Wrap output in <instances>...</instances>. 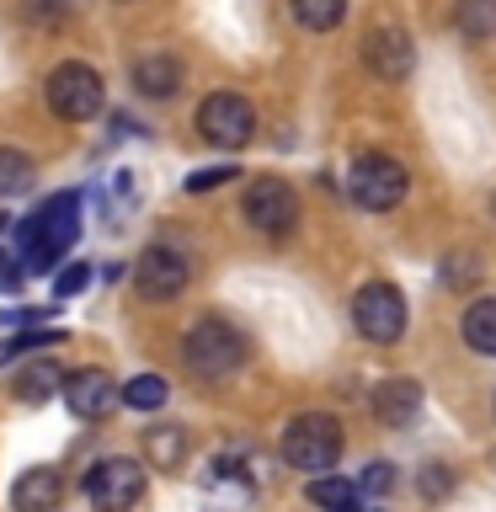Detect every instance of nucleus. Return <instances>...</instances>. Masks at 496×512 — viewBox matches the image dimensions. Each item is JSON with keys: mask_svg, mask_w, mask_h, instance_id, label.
<instances>
[{"mask_svg": "<svg viewBox=\"0 0 496 512\" xmlns=\"http://www.w3.org/2000/svg\"><path fill=\"white\" fill-rule=\"evenodd\" d=\"M80 235V192H54L38 214L22 219L16 230V256H22L27 272H54L64 256H70Z\"/></svg>", "mask_w": 496, "mask_h": 512, "instance_id": "nucleus-1", "label": "nucleus"}, {"mask_svg": "<svg viewBox=\"0 0 496 512\" xmlns=\"http://www.w3.org/2000/svg\"><path fill=\"white\" fill-rule=\"evenodd\" d=\"M294 16L310 32H331L347 16V0H294Z\"/></svg>", "mask_w": 496, "mask_h": 512, "instance_id": "nucleus-23", "label": "nucleus"}, {"mask_svg": "<svg viewBox=\"0 0 496 512\" xmlns=\"http://www.w3.org/2000/svg\"><path fill=\"white\" fill-rule=\"evenodd\" d=\"M118 400H123V390L112 384L107 368H75V374H64V406L80 422H107Z\"/></svg>", "mask_w": 496, "mask_h": 512, "instance_id": "nucleus-10", "label": "nucleus"}, {"mask_svg": "<svg viewBox=\"0 0 496 512\" xmlns=\"http://www.w3.org/2000/svg\"><path fill=\"white\" fill-rule=\"evenodd\" d=\"M246 219H251V230H262V235H288V230H294V219H299L294 187L278 182V176L251 182L246 187Z\"/></svg>", "mask_w": 496, "mask_h": 512, "instance_id": "nucleus-9", "label": "nucleus"}, {"mask_svg": "<svg viewBox=\"0 0 496 512\" xmlns=\"http://www.w3.org/2000/svg\"><path fill=\"white\" fill-rule=\"evenodd\" d=\"M22 278H27V267H22V256L0 246V294H22Z\"/></svg>", "mask_w": 496, "mask_h": 512, "instance_id": "nucleus-24", "label": "nucleus"}, {"mask_svg": "<svg viewBox=\"0 0 496 512\" xmlns=\"http://www.w3.org/2000/svg\"><path fill=\"white\" fill-rule=\"evenodd\" d=\"M416 411H422V384L416 379H384L374 390V416L384 427H411Z\"/></svg>", "mask_w": 496, "mask_h": 512, "instance_id": "nucleus-14", "label": "nucleus"}, {"mask_svg": "<svg viewBox=\"0 0 496 512\" xmlns=\"http://www.w3.org/2000/svg\"><path fill=\"white\" fill-rule=\"evenodd\" d=\"M166 395H171V384L160 379V374H134V379L123 384V400L134 411H160V406H166Z\"/></svg>", "mask_w": 496, "mask_h": 512, "instance_id": "nucleus-21", "label": "nucleus"}, {"mask_svg": "<svg viewBox=\"0 0 496 512\" xmlns=\"http://www.w3.org/2000/svg\"><path fill=\"white\" fill-rule=\"evenodd\" d=\"M422 486H427L432 496H438V491L448 486V475H443V464H427V475H422Z\"/></svg>", "mask_w": 496, "mask_h": 512, "instance_id": "nucleus-28", "label": "nucleus"}, {"mask_svg": "<svg viewBox=\"0 0 496 512\" xmlns=\"http://www.w3.org/2000/svg\"><path fill=\"white\" fill-rule=\"evenodd\" d=\"M283 459L294 464V470H310V475L336 470V459H342V422L326 411L294 416V422L283 427Z\"/></svg>", "mask_w": 496, "mask_h": 512, "instance_id": "nucleus-2", "label": "nucleus"}, {"mask_svg": "<svg viewBox=\"0 0 496 512\" xmlns=\"http://www.w3.org/2000/svg\"><path fill=\"white\" fill-rule=\"evenodd\" d=\"M310 502H315L320 512H358V486L326 470V475L310 480Z\"/></svg>", "mask_w": 496, "mask_h": 512, "instance_id": "nucleus-18", "label": "nucleus"}, {"mask_svg": "<svg viewBox=\"0 0 496 512\" xmlns=\"http://www.w3.org/2000/svg\"><path fill=\"white\" fill-rule=\"evenodd\" d=\"M347 192L352 203L368 208V214H390V208L406 198V171L390 155H358L347 171Z\"/></svg>", "mask_w": 496, "mask_h": 512, "instance_id": "nucleus-5", "label": "nucleus"}, {"mask_svg": "<svg viewBox=\"0 0 496 512\" xmlns=\"http://www.w3.org/2000/svg\"><path fill=\"white\" fill-rule=\"evenodd\" d=\"M395 486V470H390V464H368V470H363V480H358V491H374V496H384V491H390Z\"/></svg>", "mask_w": 496, "mask_h": 512, "instance_id": "nucleus-25", "label": "nucleus"}, {"mask_svg": "<svg viewBox=\"0 0 496 512\" xmlns=\"http://www.w3.org/2000/svg\"><path fill=\"white\" fill-rule=\"evenodd\" d=\"M198 128H203L208 144H219V150H240V144L251 139V128H256V112H251L246 96L214 91V96L198 107Z\"/></svg>", "mask_w": 496, "mask_h": 512, "instance_id": "nucleus-8", "label": "nucleus"}, {"mask_svg": "<svg viewBox=\"0 0 496 512\" xmlns=\"http://www.w3.org/2000/svg\"><path fill=\"white\" fill-rule=\"evenodd\" d=\"M38 182V166H32L27 150H0V198H22Z\"/></svg>", "mask_w": 496, "mask_h": 512, "instance_id": "nucleus-20", "label": "nucleus"}, {"mask_svg": "<svg viewBox=\"0 0 496 512\" xmlns=\"http://www.w3.org/2000/svg\"><path fill=\"white\" fill-rule=\"evenodd\" d=\"M86 283H91V267H64V272H59V283H54V294H59V299H70V294H80Z\"/></svg>", "mask_w": 496, "mask_h": 512, "instance_id": "nucleus-27", "label": "nucleus"}, {"mask_svg": "<svg viewBox=\"0 0 496 512\" xmlns=\"http://www.w3.org/2000/svg\"><path fill=\"white\" fill-rule=\"evenodd\" d=\"M491 214H496V192H491Z\"/></svg>", "mask_w": 496, "mask_h": 512, "instance_id": "nucleus-29", "label": "nucleus"}, {"mask_svg": "<svg viewBox=\"0 0 496 512\" xmlns=\"http://www.w3.org/2000/svg\"><path fill=\"white\" fill-rule=\"evenodd\" d=\"M86 502L96 512H134V502L144 496V464L139 459H102L86 470Z\"/></svg>", "mask_w": 496, "mask_h": 512, "instance_id": "nucleus-7", "label": "nucleus"}, {"mask_svg": "<svg viewBox=\"0 0 496 512\" xmlns=\"http://www.w3.org/2000/svg\"><path fill=\"white\" fill-rule=\"evenodd\" d=\"M43 91H48V107H54L64 123H91L96 112H102V75H96L91 64H80V59L59 64Z\"/></svg>", "mask_w": 496, "mask_h": 512, "instance_id": "nucleus-6", "label": "nucleus"}, {"mask_svg": "<svg viewBox=\"0 0 496 512\" xmlns=\"http://www.w3.org/2000/svg\"><path fill=\"white\" fill-rule=\"evenodd\" d=\"M352 326H358L363 342L395 347L406 336V299H400L395 283H363L352 294Z\"/></svg>", "mask_w": 496, "mask_h": 512, "instance_id": "nucleus-4", "label": "nucleus"}, {"mask_svg": "<svg viewBox=\"0 0 496 512\" xmlns=\"http://www.w3.org/2000/svg\"><path fill=\"white\" fill-rule=\"evenodd\" d=\"M459 32L464 38H491L496 32V0H459Z\"/></svg>", "mask_w": 496, "mask_h": 512, "instance_id": "nucleus-22", "label": "nucleus"}, {"mask_svg": "<svg viewBox=\"0 0 496 512\" xmlns=\"http://www.w3.org/2000/svg\"><path fill=\"white\" fill-rule=\"evenodd\" d=\"M464 342L480 358H496V299H475L464 310Z\"/></svg>", "mask_w": 496, "mask_h": 512, "instance_id": "nucleus-17", "label": "nucleus"}, {"mask_svg": "<svg viewBox=\"0 0 496 512\" xmlns=\"http://www.w3.org/2000/svg\"><path fill=\"white\" fill-rule=\"evenodd\" d=\"M64 390V368L54 363V358H38V363H27L22 374H16V384H11V395L22 400V406H43L48 395H59Z\"/></svg>", "mask_w": 496, "mask_h": 512, "instance_id": "nucleus-15", "label": "nucleus"}, {"mask_svg": "<svg viewBox=\"0 0 496 512\" xmlns=\"http://www.w3.org/2000/svg\"><path fill=\"white\" fill-rule=\"evenodd\" d=\"M134 86L139 96H171L182 86V64H176V54H144L134 64Z\"/></svg>", "mask_w": 496, "mask_h": 512, "instance_id": "nucleus-16", "label": "nucleus"}, {"mask_svg": "<svg viewBox=\"0 0 496 512\" xmlns=\"http://www.w3.org/2000/svg\"><path fill=\"white\" fill-rule=\"evenodd\" d=\"M235 166H203V171H192L187 176V192H208V187H219V182H230Z\"/></svg>", "mask_w": 496, "mask_h": 512, "instance_id": "nucleus-26", "label": "nucleus"}, {"mask_svg": "<svg viewBox=\"0 0 496 512\" xmlns=\"http://www.w3.org/2000/svg\"><path fill=\"white\" fill-rule=\"evenodd\" d=\"M59 496H64L59 470H48V464H32V470L16 475L11 507H16V512H59Z\"/></svg>", "mask_w": 496, "mask_h": 512, "instance_id": "nucleus-13", "label": "nucleus"}, {"mask_svg": "<svg viewBox=\"0 0 496 512\" xmlns=\"http://www.w3.org/2000/svg\"><path fill=\"white\" fill-rule=\"evenodd\" d=\"M134 288L144 299H155V304L176 299L187 288V256L171 251V246H150L139 256V267H134Z\"/></svg>", "mask_w": 496, "mask_h": 512, "instance_id": "nucleus-11", "label": "nucleus"}, {"mask_svg": "<svg viewBox=\"0 0 496 512\" xmlns=\"http://www.w3.org/2000/svg\"><path fill=\"white\" fill-rule=\"evenodd\" d=\"M144 454H150L155 470H176L187 459V432L182 427H150L144 432Z\"/></svg>", "mask_w": 496, "mask_h": 512, "instance_id": "nucleus-19", "label": "nucleus"}, {"mask_svg": "<svg viewBox=\"0 0 496 512\" xmlns=\"http://www.w3.org/2000/svg\"><path fill=\"white\" fill-rule=\"evenodd\" d=\"M240 363H246V336H240L230 320L208 315V320H198V326L187 331V368L192 374L224 379V374H235Z\"/></svg>", "mask_w": 496, "mask_h": 512, "instance_id": "nucleus-3", "label": "nucleus"}, {"mask_svg": "<svg viewBox=\"0 0 496 512\" xmlns=\"http://www.w3.org/2000/svg\"><path fill=\"white\" fill-rule=\"evenodd\" d=\"M363 59H368V70H374L379 80H406L411 64H416L411 32H400V27H374V32L363 38Z\"/></svg>", "mask_w": 496, "mask_h": 512, "instance_id": "nucleus-12", "label": "nucleus"}]
</instances>
